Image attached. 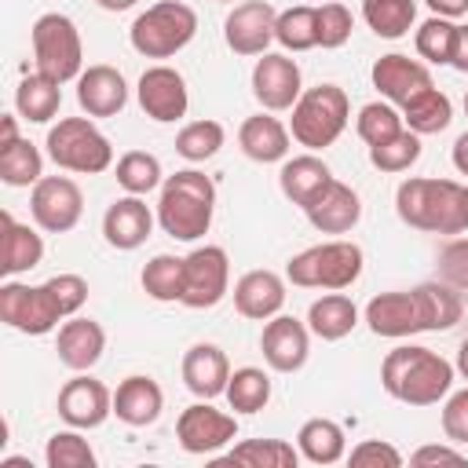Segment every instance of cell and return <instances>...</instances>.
Masks as SVG:
<instances>
[{"label":"cell","mask_w":468,"mask_h":468,"mask_svg":"<svg viewBox=\"0 0 468 468\" xmlns=\"http://www.w3.org/2000/svg\"><path fill=\"white\" fill-rule=\"evenodd\" d=\"M453 362L420 344H399L380 362V384L406 406H435L453 388Z\"/></svg>","instance_id":"obj_1"},{"label":"cell","mask_w":468,"mask_h":468,"mask_svg":"<svg viewBox=\"0 0 468 468\" xmlns=\"http://www.w3.org/2000/svg\"><path fill=\"white\" fill-rule=\"evenodd\" d=\"M216 212V183L197 172L183 168L176 176H165L157 190V223L176 241H197L208 234Z\"/></svg>","instance_id":"obj_2"},{"label":"cell","mask_w":468,"mask_h":468,"mask_svg":"<svg viewBox=\"0 0 468 468\" xmlns=\"http://www.w3.org/2000/svg\"><path fill=\"white\" fill-rule=\"evenodd\" d=\"M395 212L413 230L461 234L464 230V186L453 179L410 176L395 190Z\"/></svg>","instance_id":"obj_3"},{"label":"cell","mask_w":468,"mask_h":468,"mask_svg":"<svg viewBox=\"0 0 468 468\" xmlns=\"http://www.w3.org/2000/svg\"><path fill=\"white\" fill-rule=\"evenodd\" d=\"M351 121V99L340 84H314L307 88L296 106H292V117H289V132L300 146H307L311 154L333 146L344 128Z\"/></svg>","instance_id":"obj_4"},{"label":"cell","mask_w":468,"mask_h":468,"mask_svg":"<svg viewBox=\"0 0 468 468\" xmlns=\"http://www.w3.org/2000/svg\"><path fill=\"white\" fill-rule=\"evenodd\" d=\"M362 263H366V256L355 241L333 238V241H322V245H311V249L296 252L285 263V278L300 289L336 292V289H351L358 282Z\"/></svg>","instance_id":"obj_5"},{"label":"cell","mask_w":468,"mask_h":468,"mask_svg":"<svg viewBox=\"0 0 468 468\" xmlns=\"http://www.w3.org/2000/svg\"><path fill=\"white\" fill-rule=\"evenodd\" d=\"M197 33V15L183 0H157L143 15H135L128 40L146 58H172Z\"/></svg>","instance_id":"obj_6"},{"label":"cell","mask_w":468,"mask_h":468,"mask_svg":"<svg viewBox=\"0 0 468 468\" xmlns=\"http://www.w3.org/2000/svg\"><path fill=\"white\" fill-rule=\"evenodd\" d=\"M29 40H33V62L44 77L66 84L84 73V44H80V29L69 15H62V11L40 15L29 29Z\"/></svg>","instance_id":"obj_7"},{"label":"cell","mask_w":468,"mask_h":468,"mask_svg":"<svg viewBox=\"0 0 468 468\" xmlns=\"http://www.w3.org/2000/svg\"><path fill=\"white\" fill-rule=\"evenodd\" d=\"M48 157L77 176H99L113 165L110 139L91 124V117H62L48 128Z\"/></svg>","instance_id":"obj_8"},{"label":"cell","mask_w":468,"mask_h":468,"mask_svg":"<svg viewBox=\"0 0 468 468\" xmlns=\"http://www.w3.org/2000/svg\"><path fill=\"white\" fill-rule=\"evenodd\" d=\"M62 318H66V307L55 296L51 282H44V285H22V282L7 278L0 285V322L7 329H18L26 336H44Z\"/></svg>","instance_id":"obj_9"},{"label":"cell","mask_w":468,"mask_h":468,"mask_svg":"<svg viewBox=\"0 0 468 468\" xmlns=\"http://www.w3.org/2000/svg\"><path fill=\"white\" fill-rule=\"evenodd\" d=\"M183 267H186L183 307L208 311L230 292V260L223 245H197L194 252L183 256Z\"/></svg>","instance_id":"obj_10"},{"label":"cell","mask_w":468,"mask_h":468,"mask_svg":"<svg viewBox=\"0 0 468 468\" xmlns=\"http://www.w3.org/2000/svg\"><path fill=\"white\" fill-rule=\"evenodd\" d=\"M366 325L373 336H388V340H402L413 333H428V314H424V300L417 289H391V292H377L366 303Z\"/></svg>","instance_id":"obj_11"},{"label":"cell","mask_w":468,"mask_h":468,"mask_svg":"<svg viewBox=\"0 0 468 468\" xmlns=\"http://www.w3.org/2000/svg\"><path fill=\"white\" fill-rule=\"evenodd\" d=\"M33 223L48 234H66L84 216V194L69 176H44L29 194Z\"/></svg>","instance_id":"obj_12"},{"label":"cell","mask_w":468,"mask_h":468,"mask_svg":"<svg viewBox=\"0 0 468 468\" xmlns=\"http://www.w3.org/2000/svg\"><path fill=\"white\" fill-rule=\"evenodd\" d=\"M176 439L186 453L208 457V453H216V450H223L238 439V420H234V413H223L205 399V402H194L179 413Z\"/></svg>","instance_id":"obj_13"},{"label":"cell","mask_w":468,"mask_h":468,"mask_svg":"<svg viewBox=\"0 0 468 468\" xmlns=\"http://www.w3.org/2000/svg\"><path fill=\"white\" fill-rule=\"evenodd\" d=\"M252 95L271 113L292 110L296 99L303 95V77L296 58H289L285 51H263L252 66Z\"/></svg>","instance_id":"obj_14"},{"label":"cell","mask_w":468,"mask_h":468,"mask_svg":"<svg viewBox=\"0 0 468 468\" xmlns=\"http://www.w3.org/2000/svg\"><path fill=\"white\" fill-rule=\"evenodd\" d=\"M135 95H139L143 113L157 124H172V121L186 117V106H190V91H186L183 73L165 66V62L143 69V77L135 84Z\"/></svg>","instance_id":"obj_15"},{"label":"cell","mask_w":468,"mask_h":468,"mask_svg":"<svg viewBox=\"0 0 468 468\" xmlns=\"http://www.w3.org/2000/svg\"><path fill=\"white\" fill-rule=\"evenodd\" d=\"M278 11L267 0H241L223 18V40L234 55H263L274 40Z\"/></svg>","instance_id":"obj_16"},{"label":"cell","mask_w":468,"mask_h":468,"mask_svg":"<svg viewBox=\"0 0 468 468\" xmlns=\"http://www.w3.org/2000/svg\"><path fill=\"white\" fill-rule=\"evenodd\" d=\"M260 351L274 373H300L311 355V329L292 314H274L260 333Z\"/></svg>","instance_id":"obj_17"},{"label":"cell","mask_w":468,"mask_h":468,"mask_svg":"<svg viewBox=\"0 0 468 468\" xmlns=\"http://www.w3.org/2000/svg\"><path fill=\"white\" fill-rule=\"evenodd\" d=\"M55 406H58V417L69 428L88 431V428H99L113 413V391L102 380H95L88 373H77L73 380H66L58 388V402Z\"/></svg>","instance_id":"obj_18"},{"label":"cell","mask_w":468,"mask_h":468,"mask_svg":"<svg viewBox=\"0 0 468 468\" xmlns=\"http://www.w3.org/2000/svg\"><path fill=\"white\" fill-rule=\"evenodd\" d=\"M369 77H373V88H377L391 106H406L410 99H417L420 91L431 88L428 66H424L420 58H410V55H399V51L380 55V58L373 62Z\"/></svg>","instance_id":"obj_19"},{"label":"cell","mask_w":468,"mask_h":468,"mask_svg":"<svg viewBox=\"0 0 468 468\" xmlns=\"http://www.w3.org/2000/svg\"><path fill=\"white\" fill-rule=\"evenodd\" d=\"M154 219L157 212H150V205L139 194H124L102 212V238L110 249L132 252L154 234Z\"/></svg>","instance_id":"obj_20"},{"label":"cell","mask_w":468,"mask_h":468,"mask_svg":"<svg viewBox=\"0 0 468 468\" xmlns=\"http://www.w3.org/2000/svg\"><path fill=\"white\" fill-rule=\"evenodd\" d=\"M303 216H307V223H311L314 230H322V234H347V230H355L358 219H362V197H358L355 186L333 179V183L303 208Z\"/></svg>","instance_id":"obj_21"},{"label":"cell","mask_w":468,"mask_h":468,"mask_svg":"<svg viewBox=\"0 0 468 468\" xmlns=\"http://www.w3.org/2000/svg\"><path fill=\"white\" fill-rule=\"evenodd\" d=\"M77 102L88 117H117L128 106V84L121 69L99 62L77 77Z\"/></svg>","instance_id":"obj_22"},{"label":"cell","mask_w":468,"mask_h":468,"mask_svg":"<svg viewBox=\"0 0 468 468\" xmlns=\"http://www.w3.org/2000/svg\"><path fill=\"white\" fill-rule=\"evenodd\" d=\"M55 351H58V362L73 373H88L102 351H106V329L95 322V318H66L58 325V336H55Z\"/></svg>","instance_id":"obj_23"},{"label":"cell","mask_w":468,"mask_h":468,"mask_svg":"<svg viewBox=\"0 0 468 468\" xmlns=\"http://www.w3.org/2000/svg\"><path fill=\"white\" fill-rule=\"evenodd\" d=\"M234 307L241 318H252V322H267L274 314H282L285 307V282L282 274L274 271H245L238 282H234Z\"/></svg>","instance_id":"obj_24"},{"label":"cell","mask_w":468,"mask_h":468,"mask_svg":"<svg viewBox=\"0 0 468 468\" xmlns=\"http://www.w3.org/2000/svg\"><path fill=\"white\" fill-rule=\"evenodd\" d=\"M161 410H165V391H161V384H157L154 377H146V373L124 377V380L117 384V391H113V413H117V420L128 424V428H146V424H154V420L161 417Z\"/></svg>","instance_id":"obj_25"},{"label":"cell","mask_w":468,"mask_h":468,"mask_svg":"<svg viewBox=\"0 0 468 468\" xmlns=\"http://www.w3.org/2000/svg\"><path fill=\"white\" fill-rule=\"evenodd\" d=\"M227 380H230V362L223 355V347L216 344H194L183 355V384L190 395L197 399H219L227 395Z\"/></svg>","instance_id":"obj_26"},{"label":"cell","mask_w":468,"mask_h":468,"mask_svg":"<svg viewBox=\"0 0 468 468\" xmlns=\"http://www.w3.org/2000/svg\"><path fill=\"white\" fill-rule=\"evenodd\" d=\"M289 143H292V132L267 113H252L241 121L238 128V146L249 161H260V165H274V161H285L289 157Z\"/></svg>","instance_id":"obj_27"},{"label":"cell","mask_w":468,"mask_h":468,"mask_svg":"<svg viewBox=\"0 0 468 468\" xmlns=\"http://www.w3.org/2000/svg\"><path fill=\"white\" fill-rule=\"evenodd\" d=\"M40 260H44V238L29 223H18L11 212H0V274L4 278L26 274L40 267Z\"/></svg>","instance_id":"obj_28"},{"label":"cell","mask_w":468,"mask_h":468,"mask_svg":"<svg viewBox=\"0 0 468 468\" xmlns=\"http://www.w3.org/2000/svg\"><path fill=\"white\" fill-rule=\"evenodd\" d=\"M329 183H333L329 165H325L318 154H311V150L282 161L278 186H282V194H285L292 205H300V208H307V205H311V201H314Z\"/></svg>","instance_id":"obj_29"},{"label":"cell","mask_w":468,"mask_h":468,"mask_svg":"<svg viewBox=\"0 0 468 468\" xmlns=\"http://www.w3.org/2000/svg\"><path fill=\"white\" fill-rule=\"evenodd\" d=\"M296 450H300V457L311 461V464H336V461L347 457V435H344V428H340L336 420H329V417H311V420H303L300 431H296Z\"/></svg>","instance_id":"obj_30"},{"label":"cell","mask_w":468,"mask_h":468,"mask_svg":"<svg viewBox=\"0 0 468 468\" xmlns=\"http://www.w3.org/2000/svg\"><path fill=\"white\" fill-rule=\"evenodd\" d=\"M58 106H62V84L58 80L44 77L40 69H33V73H26L18 80V88H15V110H18L22 121L48 124L58 113Z\"/></svg>","instance_id":"obj_31"},{"label":"cell","mask_w":468,"mask_h":468,"mask_svg":"<svg viewBox=\"0 0 468 468\" xmlns=\"http://www.w3.org/2000/svg\"><path fill=\"white\" fill-rule=\"evenodd\" d=\"M355 325H358V307H355V300L344 296L340 289L318 296V300L307 307V329H311L318 340H344Z\"/></svg>","instance_id":"obj_32"},{"label":"cell","mask_w":468,"mask_h":468,"mask_svg":"<svg viewBox=\"0 0 468 468\" xmlns=\"http://www.w3.org/2000/svg\"><path fill=\"white\" fill-rule=\"evenodd\" d=\"M143 292L157 303H183V289H186V267H183V256H172V252H157L143 274Z\"/></svg>","instance_id":"obj_33"},{"label":"cell","mask_w":468,"mask_h":468,"mask_svg":"<svg viewBox=\"0 0 468 468\" xmlns=\"http://www.w3.org/2000/svg\"><path fill=\"white\" fill-rule=\"evenodd\" d=\"M450 121H453V102L435 84L402 106V124L417 135H439L450 128Z\"/></svg>","instance_id":"obj_34"},{"label":"cell","mask_w":468,"mask_h":468,"mask_svg":"<svg viewBox=\"0 0 468 468\" xmlns=\"http://www.w3.org/2000/svg\"><path fill=\"white\" fill-rule=\"evenodd\" d=\"M230 464H252V468H296L300 450L285 439H245L234 442V450L223 457Z\"/></svg>","instance_id":"obj_35"},{"label":"cell","mask_w":468,"mask_h":468,"mask_svg":"<svg viewBox=\"0 0 468 468\" xmlns=\"http://www.w3.org/2000/svg\"><path fill=\"white\" fill-rule=\"evenodd\" d=\"M362 18L377 37L399 40V37H406L413 29L417 4L413 0H362Z\"/></svg>","instance_id":"obj_36"},{"label":"cell","mask_w":468,"mask_h":468,"mask_svg":"<svg viewBox=\"0 0 468 468\" xmlns=\"http://www.w3.org/2000/svg\"><path fill=\"white\" fill-rule=\"evenodd\" d=\"M274 40L285 51H311V48H318V7L296 4V7L278 11Z\"/></svg>","instance_id":"obj_37"},{"label":"cell","mask_w":468,"mask_h":468,"mask_svg":"<svg viewBox=\"0 0 468 468\" xmlns=\"http://www.w3.org/2000/svg\"><path fill=\"white\" fill-rule=\"evenodd\" d=\"M420 300H424V314H428V333H442V329H453L464 314V300H461V289L446 285L442 278L435 282H420L417 285Z\"/></svg>","instance_id":"obj_38"},{"label":"cell","mask_w":468,"mask_h":468,"mask_svg":"<svg viewBox=\"0 0 468 468\" xmlns=\"http://www.w3.org/2000/svg\"><path fill=\"white\" fill-rule=\"evenodd\" d=\"M113 176H117V186H121L124 194H139V197L150 194V190H161V183H165L161 161H157L154 154H146V150H128V154H121Z\"/></svg>","instance_id":"obj_39"},{"label":"cell","mask_w":468,"mask_h":468,"mask_svg":"<svg viewBox=\"0 0 468 468\" xmlns=\"http://www.w3.org/2000/svg\"><path fill=\"white\" fill-rule=\"evenodd\" d=\"M271 402V377L260 366H241L227 380V406L234 413H260Z\"/></svg>","instance_id":"obj_40"},{"label":"cell","mask_w":468,"mask_h":468,"mask_svg":"<svg viewBox=\"0 0 468 468\" xmlns=\"http://www.w3.org/2000/svg\"><path fill=\"white\" fill-rule=\"evenodd\" d=\"M0 179L7 186H37L44 179V157L29 139L0 146Z\"/></svg>","instance_id":"obj_41"},{"label":"cell","mask_w":468,"mask_h":468,"mask_svg":"<svg viewBox=\"0 0 468 468\" xmlns=\"http://www.w3.org/2000/svg\"><path fill=\"white\" fill-rule=\"evenodd\" d=\"M223 139H227V132H223L219 121H208V117H205V121H190V124H183L179 135H176V154H179L183 161L197 165V161L216 157L219 146H223Z\"/></svg>","instance_id":"obj_42"},{"label":"cell","mask_w":468,"mask_h":468,"mask_svg":"<svg viewBox=\"0 0 468 468\" xmlns=\"http://www.w3.org/2000/svg\"><path fill=\"white\" fill-rule=\"evenodd\" d=\"M453 37H457L453 18H439V15H431V18H424V22L417 26V33H413V48H417V55H420L424 62H431V66H450Z\"/></svg>","instance_id":"obj_43"},{"label":"cell","mask_w":468,"mask_h":468,"mask_svg":"<svg viewBox=\"0 0 468 468\" xmlns=\"http://www.w3.org/2000/svg\"><path fill=\"white\" fill-rule=\"evenodd\" d=\"M417 161H420V135L410 132V128H402V132L391 135L388 143L369 146V165L380 168V172H391V176L410 172Z\"/></svg>","instance_id":"obj_44"},{"label":"cell","mask_w":468,"mask_h":468,"mask_svg":"<svg viewBox=\"0 0 468 468\" xmlns=\"http://www.w3.org/2000/svg\"><path fill=\"white\" fill-rule=\"evenodd\" d=\"M406 124H402V113L384 99H377V102H366L362 110H358V117H355V132H358V139L366 143V146H377V143H388L391 135H399Z\"/></svg>","instance_id":"obj_45"},{"label":"cell","mask_w":468,"mask_h":468,"mask_svg":"<svg viewBox=\"0 0 468 468\" xmlns=\"http://www.w3.org/2000/svg\"><path fill=\"white\" fill-rule=\"evenodd\" d=\"M44 461H48V468H95V450L80 435V428H66L48 439Z\"/></svg>","instance_id":"obj_46"},{"label":"cell","mask_w":468,"mask_h":468,"mask_svg":"<svg viewBox=\"0 0 468 468\" xmlns=\"http://www.w3.org/2000/svg\"><path fill=\"white\" fill-rule=\"evenodd\" d=\"M351 29H355V18L340 0L318 4V48H325V51L344 48L351 40Z\"/></svg>","instance_id":"obj_47"},{"label":"cell","mask_w":468,"mask_h":468,"mask_svg":"<svg viewBox=\"0 0 468 468\" xmlns=\"http://www.w3.org/2000/svg\"><path fill=\"white\" fill-rule=\"evenodd\" d=\"M439 278L461 292H468V238H450L442 249H439Z\"/></svg>","instance_id":"obj_48"},{"label":"cell","mask_w":468,"mask_h":468,"mask_svg":"<svg viewBox=\"0 0 468 468\" xmlns=\"http://www.w3.org/2000/svg\"><path fill=\"white\" fill-rule=\"evenodd\" d=\"M439 424H442V435H446L450 442L468 446V388L446 395L442 413H439Z\"/></svg>","instance_id":"obj_49"},{"label":"cell","mask_w":468,"mask_h":468,"mask_svg":"<svg viewBox=\"0 0 468 468\" xmlns=\"http://www.w3.org/2000/svg\"><path fill=\"white\" fill-rule=\"evenodd\" d=\"M347 461L355 468H399L402 464V453L391 442H384V439H362L358 446H351Z\"/></svg>","instance_id":"obj_50"},{"label":"cell","mask_w":468,"mask_h":468,"mask_svg":"<svg viewBox=\"0 0 468 468\" xmlns=\"http://www.w3.org/2000/svg\"><path fill=\"white\" fill-rule=\"evenodd\" d=\"M464 461L468 457L461 450L442 446V442H428V446H420V450L410 453V464H464Z\"/></svg>","instance_id":"obj_51"},{"label":"cell","mask_w":468,"mask_h":468,"mask_svg":"<svg viewBox=\"0 0 468 468\" xmlns=\"http://www.w3.org/2000/svg\"><path fill=\"white\" fill-rule=\"evenodd\" d=\"M450 66L468 73V26H457V37H453V55H450Z\"/></svg>","instance_id":"obj_52"},{"label":"cell","mask_w":468,"mask_h":468,"mask_svg":"<svg viewBox=\"0 0 468 468\" xmlns=\"http://www.w3.org/2000/svg\"><path fill=\"white\" fill-rule=\"evenodd\" d=\"M424 4L439 18H461V15H468V0H424Z\"/></svg>","instance_id":"obj_53"},{"label":"cell","mask_w":468,"mask_h":468,"mask_svg":"<svg viewBox=\"0 0 468 468\" xmlns=\"http://www.w3.org/2000/svg\"><path fill=\"white\" fill-rule=\"evenodd\" d=\"M453 168L461 172V176H468V132H461L457 139H453Z\"/></svg>","instance_id":"obj_54"},{"label":"cell","mask_w":468,"mask_h":468,"mask_svg":"<svg viewBox=\"0 0 468 468\" xmlns=\"http://www.w3.org/2000/svg\"><path fill=\"white\" fill-rule=\"evenodd\" d=\"M15 139H22V135H18V117H15V113H4V117H0V146H11Z\"/></svg>","instance_id":"obj_55"},{"label":"cell","mask_w":468,"mask_h":468,"mask_svg":"<svg viewBox=\"0 0 468 468\" xmlns=\"http://www.w3.org/2000/svg\"><path fill=\"white\" fill-rule=\"evenodd\" d=\"M453 369L468 380V336H464V340H461V347H457V362H453Z\"/></svg>","instance_id":"obj_56"},{"label":"cell","mask_w":468,"mask_h":468,"mask_svg":"<svg viewBox=\"0 0 468 468\" xmlns=\"http://www.w3.org/2000/svg\"><path fill=\"white\" fill-rule=\"evenodd\" d=\"M102 11H128V7H135L139 0H95Z\"/></svg>","instance_id":"obj_57"},{"label":"cell","mask_w":468,"mask_h":468,"mask_svg":"<svg viewBox=\"0 0 468 468\" xmlns=\"http://www.w3.org/2000/svg\"><path fill=\"white\" fill-rule=\"evenodd\" d=\"M0 468H29V461L26 457H4Z\"/></svg>","instance_id":"obj_58"},{"label":"cell","mask_w":468,"mask_h":468,"mask_svg":"<svg viewBox=\"0 0 468 468\" xmlns=\"http://www.w3.org/2000/svg\"><path fill=\"white\" fill-rule=\"evenodd\" d=\"M464 230H468V183H464Z\"/></svg>","instance_id":"obj_59"},{"label":"cell","mask_w":468,"mask_h":468,"mask_svg":"<svg viewBox=\"0 0 468 468\" xmlns=\"http://www.w3.org/2000/svg\"><path fill=\"white\" fill-rule=\"evenodd\" d=\"M464 117H468V91H464Z\"/></svg>","instance_id":"obj_60"},{"label":"cell","mask_w":468,"mask_h":468,"mask_svg":"<svg viewBox=\"0 0 468 468\" xmlns=\"http://www.w3.org/2000/svg\"><path fill=\"white\" fill-rule=\"evenodd\" d=\"M219 4H234V0H219Z\"/></svg>","instance_id":"obj_61"}]
</instances>
